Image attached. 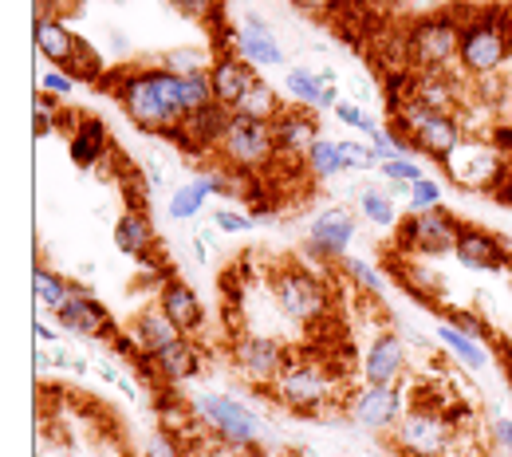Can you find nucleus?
I'll return each mask as SVG.
<instances>
[{
  "instance_id": "f257e3e1",
  "label": "nucleus",
  "mask_w": 512,
  "mask_h": 457,
  "mask_svg": "<svg viewBox=\"0 0 512 457\" xmlns=\"http://www.w3.org/2000/svg\"><path fill=\"white\" fill-rule=\"evenodd\" d=\"M115 99L127 111V119L146 134H174L182 131L186 103H182V75L166 71L162 64L142 71H119L115 75Z\"/></svg>"
},
{
  "instance_id": "f03ea898",
  "label": "nucleus",
  "mask_w": 512,
  "mask_h": 457,
  "mask_svg": "<svg viewBox=\"0 0 512 457\" xmlns=\"http://www.w3.org/2000/svg\"><path fill=\"white\" fill-rule=\"evenodd\" d=\"M339 383L331 375V367L312 359V355H288L280 379H276V402L288 406L292 414H320L323 406L335 398Z\"/></svg>"
},
{
  "instance_id": "7ed1b4c3",
  "label": "nucleus",
  "mask_w": 512,
  "mask_h": 457,
  "mask_svg": "<svg viewBox=\"0 0 512 457\" xmlns=\"http://www.w3.org/2000/svg\"><path fill=\"white\" fill-rule=\"evenodd\" d=\"M512 56V36L501 24V12H489L481 20L461 24V48H457V64L473 79H489L501 75L505 60Z\"/></svg>"
},
{
  "instance_id": "20e7f679",
  "label": "nucleus",
  "mask_w": 512,
  "mask_h": 457,
  "mask_svg": "<svg viewBox=\"0 0 512 457\" xmlns=\"http://www.w3.org/2000/svg\"><path fill=\"white\" fill-rule=\"evenodd\" d=\"M390 119H394V131L406 134L418 154H426V158H434V162H442V166H446L449 154L465 142V127H461L453 115H434V111H426V107H418V103L394 107Z\"/></svg>"
},
{
  "instance_id": "39448f33",
  "label": "nucleus",
  "mask_w": 512,
  "mask_h": 457,
  "mask_svg": "<svg viewBox=\"0 0 512 457\" xmlns=\"http://www.w3.org/2000/svg\"><path fill=\"white\" fill-rule=\"evenodd\" d=\"M213 154H217L229 170H249V174H260L264 166H272V162H276V154H280V150H276L272 123H253V119L233 115Z\"/></svg>"
},
{
  "instance_id": "423d86ee",
  "label": "nucleus",
  "mask_w": 512,
  "mask_h": 457,
  "mask_svg": "<svg viewBox=\"0 0 512 457\" xmlns=\"http://www.w3.org/2000/svg\"><path fill=\"white\" fill-rule=\"evenodd\" d=\"M272 300H276L284 320L300 327L316 324L327 316V288L300 264H288V268L272 272Z\"/></svg>"
},
{
  "instance_id": "0eeeda50",
  "label": "nucleus",
  "mask_w": 512,
  "mask_h": 457,
  "mask_svg": "<svg viewBox=\"0 0 512 457\" xmlns=\"http://www.w3.org/2000/svg\"><path fill=\"white\" fill-rule=\"evenodd\" d=\"M461 48V24L453 16H426L406 32L410 71H446Z\"/></svg>"
},
{
  "instance_id": "6e6552de",
  "label": "nucleus",
  "mask_w": 512,
  "mask_h": 457,
  "mask_svg": "<svg viewBox=\"0 0 512 457\" xmlns=\"http://www.w3.org/2000/svg\"><path fill=\"white\" fill-rule=\"evenodd\" d=\"M505 170H509V158L493 142H477V138H465L446 158V174L453 178V186L473 194H497Z\"/></svg>"
},
{
  "instance_id": "1a4fd4ad",
  "label": "nucleus",
  "mask_w": 512,
  "mask_h": 457,
  "mask_svg": "<svg viewBox=\"0 0 512 457\" xmlns=\"http://www.w3.org/2000/svg\"><path fill=\"white\" fill-rule=\"evenodd\" d=\"M394 442L402 457H446L453 442V422L446 410L434 406H410L402 422L394 426Z\"/></svg>"
},
{
  "instance_id": "9d476101",
  "label": "nucleus",
  "mask_w": 512,
  "mask_h": 457,
  "mask_svg": "<svg viewBox=\"0 0 512 457\" xmlns=\"http://www.w3.org/2000/svg\"><path fill=\"white\" fill-rule=\"evenodd\" d=\"M193 414H197V422H205V426H213L229 446H237V450H249L260 442V422H256V414L245 406V402H237L233 394H197L193 398Z\"/></svg>"
},
{
  "instance_id": "9b49d317",
  "label": "nucleus",
  "mask_w": 512,
  "mask_h": 457,
  "mask_svg": "<svg viewBox=\"0 0 512 457\" xmlns=\"http://www.w3.org/2000/svg\"><path fill=\"white\" fill-rule=\"evenodd\" d=\"M457 237H461V225H457V217L446 213L442 205L438 209H426V213H410L406 221H402V229H398V245L402 249H410V253H453V245H457Z\"/></svg>"
},
{
  "instance_id": "f8f14e48",
  "label": "nucleus",
  "mask_w": 512,
  "mask_h": 457,
  "mask_svg": "<svg viewBox=\"0 0 512 457\" xmlns=\"http://www.w3.org/2000/svg\"><path fill=\"white\" fill-rule=\"evenodd\" d=\"M233 363H237V371L249 387L264 391V387H276V379L288 363V351L272 335H241L233 343Z\"/></svg>"
},
{
  "instance_id": "ddd939ff",
  "label": "nucleus",
  "mask_w": 512,
  "mask_h": 457,
  "mask_svg": "<svg viewBox=\"0 0 512 457\" xmlns=\"http://www.w3.org/2000/svg\"><path fill=\"white\" fill-rule=\"evenodd\" d=\"M56 324L71 331V335H83V339H115L119 335L111 312L83 284H71V300L56 312Z\"/></svg>"
},
{
  "instance_id": "4468645a",
  "label": "nucleus",
  "mask_w": 512,
  "mask_h": 457,
  "mask_svg": "<svg viewBox=\"0 0 512 457\" xmlns=\"http://www.w3.org/2000/svg\"><path fill=\"white\" fill-rule=\"evenodd\" d=\"M355 213L343 209V205H331L323 209L320 217L312 221L308 229V257H320V261H343L351 241H355Z\"/></svg>"
},
{
  "instance_id": "2eb2a0df",
  "label": "nucleus",
  "mask_w": 512,
  "mask_h": 457,
  "mask_svg": "<svg viewBox=\"0 0 512 457\" xmlns=\"http://www.w3.org/2000/svg\"><path fill=\"white\" fill-rule=\"evenodd\" d=\"M410 410L406 387L390 383V387H363L351 402V418L367 430H394L402 422V414Z\"/></svg>"
},
{
  "instance_id": "dca6fc26",
  "label": "nucleus",
  "mask_w": 512,
  "mask_h": 457,
  "mask_svg": "<svg viewBox=\"0 0 512 457\" xmlns=\"http://www.w3.org/2000/svg\"><path fill=\"white\" fill-rule=\"evenodd\" d=\"M402 375H406V343L394 331H386L363 355V379H367V387H390Z\"/></svg>"
},
{
  "instance_id": "f3484780",
  "label": "nucleus",
  "mask_w": 512,
  "mask_h": 457,
  "mask_svg": "<svg viewBox=\"0 0 512 457\" xmlns=\"http://www.w3.org/2000/svg\"><path fill=\"white\" fill-rule=\"evenodd\" d=\"M272 134H276V150L280 154L304 158L320 138V123H316L312 107H284L280 119L272 123Z\"/></svg>"
},
{
  "instance_id": "a211bd4d",
  "label": "nucleus",
  "mask_w": 512,
  "mask_h": 457,
  "mask_svg": "<svg viewBox=\"0 0 512 457\" xmlns=\"http://www.w3.org/2000/svg\"><path fill=\"white\" fill-rule=\"evenodd\" d=\"M237 52H241V60H249L253 67H280L284 64V48H280V40H276V32L256 16L249 12L245 20H241V28H237Z\"/></svg>"
},
{
  "instance_id": "6ab92c4d",
  "label": "nucleus",
  "mask_w": 512,
  "mask_h": 457,
  "mask_svg": "<svg viewBox=\"0 0 512 457\" xmlns=\"http://www.w3.org/2000/svg\"><path fill=\"white\" fill-rule=\"evenodd\" d=\"M158 308L182 327V335H193V331H201V324H205V308H201L197 292H193L186 280H178V276H166L158 284Z\"/></svg>"
},
{
  "instance_id": "aec40b11",
  "label": "nucleus",
  "mask_w": 512,
  "mask_h": 457,
  "mask_svg": "<svg viewBox=\"0 0 512 457\" xmlns=\"http://www.w3.org/2000/svg\"><path fill=\"white\" fill-rule=\"evenodd\" d=\"M79 44H83V40L71 36V28H67L64 20H56V16H36V52L52 67H60V71L71 75L75 56H79Z\"/></svg>"
},
{
  "instance_id": "412c9836",
  "label": "nucleus",
  "mask_w": 512,
  "mask_h": 457,
  "mask_svg": "<svg viewBox=\"0 0 512 457\" xmlns=\"http://www.w3.org/2000/svg\"><path fill=\"white\" fill-rule=\"evenodd\" d=\"M453 257L465 268H481V272H497V268L509 264V253H505L501 237H493L485 229H461V237L453 245Z\"/></svg>"
},
{
  "instance_id": "4be33fe9",
  "label": "nucleus",
  "mask_w": 512,
  "mask_h": 457,
  "mask_svg": "<svg viewBox=\"0 0 512 457\" xmlns=\"http://www.w3.org/2000/svg\"><path fill=\"white\" fill-rule=\"evenodd\" d=\"M209 79H213V99H217L225 111H233L237 99L249 91V83L256 79V71H253V64L241 60V56H217L213 67H209Z\"/></svg>"
},
{
  "instance_id": "5701e85b",
  "label": "nucleus",
  "mask_w": 512,
  "mask_h": 457,
  "mask_svg": "<svg viewBox=\"0 0 512 457\" xmlns=\"http://www.w3.org/2000/svg\"><path fill=\"white\" fill-rule=\"evenodd\" d=\"M146 367H150L162 383H170V387H174V383H186V379H193V375L201 371V351H197L190 339L182 335L178 343H170V347H162L158 355H150V359H146Z\"/></svg>"
},
{
  "instance_id": "b1692460",
  "label": "nucleus",
  "mask_w": 512,
  "mask_h": 457,
  "mask_svg": "<svg viewBox=\"0 0 512 457\" xmlns=\"http://www.w3.org/2000/svg\"><path fill=\"white\" fill-rule=\"evenodd\" d=\"M130 335H134V343L142 347V355L150 359V355H158L162 347L178 343V339H182V327L174 324V320L154 304V308H146V312H138V316H134Z\"/></svg>"
},
{
  "instance_id": "393cba45",
  "label": "nucleus",
  "mask_w": 512,
  "mask_h": 457,
  "mask_svg": "<svg viewBox=\"0 0 512 457\" xmlns=\"http://www.w3.org/2000/svg\"><path fill=\"white\" fill-rule=\"evenodd\" d=\"M115 245H119V253H127V257L150 261V253H154V245H158V233H154L146 209H127V213L115 221Z\"/></svg>"
},
{
  "instance_id": "a878e982",
  "label": "nucleus",
  "mask_w": 512,
  "mask_h": 457,
  "mask_svg": "<svg viewBox=\"0 0 512 457\" xmlns=\"http://www.w3.org/2000/svg\"><path fill=\"white\" fill-rule=\"evenodd\" d=\"M229 119H233V111H225L221 103H213V107H205V111L190 115L178 134L186 138V146L213 154V150H217V142H221V134H225V127H229Z\"/></svg>"
},
{
  "instance_id": "bb28decb",
  "label": "nucleus",
  "mask_w": 512,
  "mask_h": 457,
  "mask_svg": "<svg viewBox=\"0 0 512 457\" xmlns=\"http://www.w3.org/2000/svg\"><path fill=\"white\" fill-rule=\"evenodd\" d=\"M418 107L434 111V115H453L457 107V87L446 71H414V99Z\"/></svg>"
},
{
  "instance_id": "cd10ccee",
  "label": "nucleus",
  "mask_w": 512,
  "mask_h": 457,
  "mask_svg": "<svg viewBox=\"0 0 512 457\" xmlns=\"http://www.w3.org/2000/svg\"><path fill=\"white\" fill-rule=\"evenodd\" d=\"M107 150H111V138H107V127L99 119H79L75 123V131H71V162L75 166L91 170L107 158Z\"/></svg>"
},
{
  "instance_id": "c85d7f7f",
  "label": "nucleus",
  "mask_w": 512,
  "mask_h": 457,
  "mask_svg": "<svg viewBox=\"0 0 512 457\" xmlns=\"http://www.w3.org/2000/svg\"><path fill=\"white\" fill-rule=\"evenodd\" d=\"M280 99H276V91L268 87V79H260L256 75L253 83H249V91L237 99V107H233V115H241V119H253V123H276L280 119Z\"/></svg>"
},
{
  "instance_id": "c756f323",
  "label": "nucleus",
  "mask_w": 512,
  "mask_h": 457,
  "mask_svg": "<svg viewBox=\"0 0 512 457\" xmlns=\"http://www.w3.org/2000/svg\"><path fill=\"white\" fill-rule=\"evenodd\" d=\"M438 339L446 343V351L461 363V367H469V371H489V363H493V355H485V347H481V339H473V335H465V331H457V327L449 324H438Z\"/></svg>"
},
{
  "instance_id": "7c9ffc66",
  "label": "nucleus",
  "mask_w": 512,
  "mask_h": 457,
  "mask_svg": "<svg viewBox=\"0 0 512 457\" xmlns=\"http://www.w3.org/2000/svg\"><path fill=\"white\" fill-rule=\"evenodd\" d=\"M304 170L316 178V182H331L347 170V158H343V146L331 142V138H316V146L304 154Z\"/></svg>"
},
{
  "instance_id": "2f4dec72",
  "label": "nucleus",
  "mask_w": 512,
  "mask_h": 457,
  "mask_svg": "<svg viewBox=\"0 0 512 457\" xmlns=\"http://www.w3.org/2000/svg\"><path fill=\"white\" fill-rule=\"evenodd\" d=\"M32 292H36V300H40V304H44V308H48L52 316H56V312L64 308L67 300H71V284H67L60 272L44 268V264H40V268L32 272Z\"/></svg>"
},
{
  "instance_id": "473e14b6",
  "label": "nucleus",
  "mask_w": 512,
  "mask_h": 457,
  "mask_svg": "<svg viewBox=\"0 0 512 457\" xmlns=\"http://www.w3.org/2000/svg\"><path fill=\"white\" fill-rule=\"evenodd\" d=\"M284 87H288V95L300 103V107H320V95H323V83L316 79V71L312 67H288L284 71Z\"/></svg>"
},
{
  "instance_id": "72a5a7b5",
  "label": "nucleus",
  "mask_w": 512,
  "mask_h": 457,
  "mask_svg": "<svg viewBox=\"0 0 512 457\" xmlns=\"http://www.w3.org/2000/svg\"><path fill=\"white\" fill-rule=\"evenodd\" d=\"M182 103H186V115H197V111H205V107H213L217 99H213V79H209V71H193L182 79Z\"/></svg>"
},
{
  "instance_id": "f704fd0d",
  "label": "nucleus",
  "mask_w": 512,
  "mask_h": 457,
  "mask_svg": "<svg viewBox=\"0 0 512 457\" xmlns=\"http://www.w3.org/2000/svg\"><path fill=\"white\" fill-rule=\"evenodd\" d=\"M359 209H363V217L367 221H375L379 229H390V225H398V213H394V201L379 190H359Z\"/></svg>"
},
{
  "instance_id": "c9c22d12",
  "label": "nucleus",
  "mask_w": 512,
  "mask_h": 457,
  "mask_svg": "<svg viewBox=\"0 0 512 457\" xmlns=\"http://www.w3.org/2000/svg\"><path fill=\"white\" fill-rule=\"evenodd\" d=\"M205 201H209V197L201 194V190L190 182V186H178V190L170 194V201H166V213H170L174 221H190V217H197V213L205 209Z\"/></svg>"
},
{
  "instance_id": "e433bc0d",
  "label": "nucleus",
  "mask_w": 512,
  "mask_h": 457,
  "mask_svg": "<svg viewBox=\"0 0 512 457\" xmlns=\"http://www.w3.org/2000/svg\"><path fill=\"white\" fill-rule=\"evenodd\" d=\"M158 64L166 67V71H174V75H193V71H209V56L201 52V48H174V52H166Z\"/></svg>"
},
{
  "instance_id": "4c0bfd02",
  "label": "nucleus",
  "mask_w": 512,
  "mask_h": 457,
  "mask_svg": "<svg viewBox=\"0 0 512 457\" xmlns=\"http://www.w3.org/2000/svg\"><path fill=\"white\" fill-rule=\"evenodd\" d=\"M367 142L375 146V154H379L383 162H390V158H410V150H414L406 134H402V131H386V127H379V131L371 134Z\"/></svg>"
},
{
  "instance_id": "58836bf2",
  "label": "nucleus",
  "mask_w": 512,
  "mask_h": 457,
  "mask_svg": "<svg viewBox=\"0 0 512 457\" xmlns=\"http://www.w3.org/2000/svg\"><path fill=\"white\" fill-rule=\"evenodd\" d=\"M339 264L347 268V276H351V280H355V284H359L367 296H379V292H383V276H379L371 264L363 261V257H343Z\"/></svg>"
},
{
  "instance_id": "ea45409f",
  "label": "nucleus",
  "mask_w": 512,
  "mask_h": 457,
  "mask_svg": "<svg viewBox=\"0 0 512 457\" xmlns=\"http://www.w3.org/2000/svg\"><path fill=\"white\" fill-rule=\"evenodd\" d=\"M343 146V158H347V170H379V154H375V146L371 142H359V138H347V142H339Z\"/></svg>"
},
{
  "instance_id": "a19ab883",
  "label": "nucleus",
  "mask_w": 512,
  "mask_h": 457,
  "mask_svg": "<svg viewBox=\"0 0 512 457\" xmlns=\"http://www.w3.org/2000/svg\"><path fill=\"white\" fill-rule=\"evenodd\" d=\"M406 201H410V213H426V209H438V205H442V182H434V178H422V182H414Z\"/></svg>"
},
{
  "instance_id": "79ce46f5",
  "label": "nucleus",
  "mask_w": 512,
  "mask_h": 457,
  "mask_svg": "<svg viewBox=\"0 0 512 457\" xmlns=\"http://www.w3.org/2000/svg\"><path fill=\"white\" fill-rule=\"evenodd\" d=\"M379 174L386 182H422L426 170L414 162V158H390V162H379Z\"/></svg>"
},
{
  "instance_id": "37998d69",
  "label": "nucleus",
  "mask_w": 512,
  "mask_h": 457,
  "mask_svg": "<svg viewBox=\"0 0 512 457\" xmlns=\"http://www.w3.org/2000/svg\"><path fill=\"white\" fill-rule=\"evenodd\" d=\"M335 119H339V123H347L351 131L367 134V138L379 131V123H375V119H371L363 107H355V103H339V107H335Z\"/></svg>"
},
{
  "instance_id": "c03bdc74",
  "label": "nucleus",
  "mask_w": 512,
  "mask_h": 457,
  "mask_svg": "<svg viewBox=\"0 0 512 457\" xmlns=\"http://www.w3.org/2000/svg\"><path fill=\"white\" fill-rule=\"evenodd\" d=\"M449 324L457 327V331H465V335H473V339H493V327L485 324L477 312H449Z\"/></svg>"
},
{
  "instance_id": "a18cd8bd",
  "label": "nucleus",
  "mask_w": 512,
  "mask_h": 457,
  "mask_svg": "<svg viewBox=\"0 0 512 457\" xmlns=\"http://www.w3.org/2000/svg\"><path fill=\"white\" fill-rule=\"evenodd\" d=\"M146 457H186V446H182V438L178 434H154L150 442H146Z\"/></svg>"
},
{
  "instance_id": "49530a36",
  "label": "nucleus",
  "mask_w": 512,
  "mask_h": 457,
  "mask_svg": "<svg viewBox=\"0 0 512 457\" xmlns=\"http://www.w3.org/2000/svg\"><path fill=\"white\" fill-rule=\"evenodd\" d=\"M256 217H249V213H237V209H217L213 213V225L221 229V233H249L253 229Z\"/></svg>"
},
{
  "instance_id": "de8ad7c7",
  "label": "nucleus",
  "mask_w": 512,
  "mask_h": 457,
  "mask_svg": "<svg viewBox=\"0 0 512 457\" xmlns=\"http://www.w3.org/2000/svg\"><path fill=\"white\" fill-rule=\"evenodd\" d=\"M71 87H75V79H71L67 71H60V67H52V71L40 75V91H44V95L64 99V95H71Z\"/></svg>"
},
{
  "instance_id": "09e8293b",
  "label": "nucleus",
  "mask_w": 512,
  "mask_h": 457,
  "mask_svg": "<svg viewBox=\"0 0 512 457\" xmlns=\"http://www.w3.org/2000/svg\"><path fill=\"white\" fill-rule=\"evenodd\" d=\"M56 111H60V99L56 95H40L36 99V134L40 138L56 127Z\"/></svg>"
},
{
  "instance_id": "8fccbe9b",
  "label": "nucleus",
  "mask_w": 512,
  "mask_h": 457,
  "mask_svg": "<svg viewBox=\"0 0 512 457\" xmlns=\"http://www.w3.org/2000/svg\"><path fill=\"white\" fill-rule=\"evenodd\" d=\"M186 16H193V20H217L221 16V4L217 0H174Z\"/></svg>"
},
{
  "instance_id": "3c124183",
  "label": "nucleus",
  "mask_w": 512,
  "mask_h": 457,
  "mask_svg": "<svg viewBox=\"0 0 512 457\" xmlns=\"http://www.w3.org/2000/svg\"><path fill=\"white\" fill-rule=\"evenodd\" d=\"M489 434H493V442H497L501 450H509L512 454V422L509 418H493V422H489Z\"/></svg>"
},
{
  "instance_id": "603ef678",
  "label": "nucleus",
  "mask_w": 512,
  "mask_h": 457,
  "mask_svg": "<svg viewBox=\"0 0 512 457\" xmlns=\"http://www.w3.org/2000/svg\"><path fill=\"white\" fill-rule=\"evenodd\" d=\"M292 4H296V8H304V12H312V16H327L339 0H292Z\"/></svg>"
},
{
  "instance_id": "864d4df0",
  "label": "nucleus",
  "mask_w": 512,
  "mask_h": 457,
  "mask_svg": "<svg viewBox=\"0 0 512 457\" xmlns=\"http://www.w3.org/2000/svg\"><path fill=\"white\" fill-rule=\"evenodd\" d=\"M497 197H501L505 205H512V162H509V170H505V178H501V186H497Z\"/></svg>"
},
{
  "instance_id": "5fc2aeb1",
  "label": "nucleus",
  "mask_w": 512,
  "mask_h": 457,
  "mask_svg": "<svg viewBox=\"0 0 512 457\" xmlns=\"http://www.w3.org/2000/svg\"><path fill=\"white\" fill-rule=\"evenodd\" d=\"M95 371H99V375H103L107 383H123V375H119V371H115V367H111L107 359H99V363H95Z\"/></svg>"
},
{
  "instance_id": "6e6d98bb",
  "label": "nucleus",
  "mask_w": 512,
  "mask_h": 457,
  "mask_svg": "<svg viewBox=\"0 0 512 457\" xmlns=\"http://www.w3.org/2000/svg\"><path fill=\"white\" fill-rule=\"evenodd\" d=\"M316 79H320L323 87H335V71H331V67H320V71H316Z\"/></svg>"
},
{
  "instance_id": "4d7b16f0",
  "label": "nucleus",
  "mask_w": 512,
  "mask_h": 457,
  "mask_svg": "<svg viewBox=\"0 0 512 457\" xmlns=\"http://www.w3.org/2000/svg\"><path fill=\"white\" fill-rule=\"evenodd\" d=\"M36 335H40V339H48V343L56 339V331H52V327H44V324H36Z\"/></svg>"
},
{
  "instance_id": "13d9d810",
  "label": "nucleus",
  "mask_w": 512,
  "mask_h": 457,
  "mask_svg": "<svg viewBox=\"0 0 512 457\" xmlns=\"http://www.w3.org/2000/svg\"><path fill=\"white\" fill-rule=\"evenodd\" d=\"M509 123H512V99H509Z\"/></svg>"
},
{
  "instance_id": "bf43d9fd",
  "label": "nucleus",
  "mask_w": 512,
  "mask_h": 457,
  "mask_svg": "<svg viewBox=\"0 0 512 457\" xmlns=\"http://www.w3.org/2000/svg\"><path fill=\"white\" fill-rule=\"evenodd\" d=\"M292 457H300V454H292Z\"/></svg>"
}]
</instances>
